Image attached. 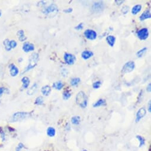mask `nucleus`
Instances as JSON below:
<instances>
[{"instance_id":"1","label":"nucleus","mask_w":151,"mask_h":151,"mask_svg":"<svg viewBox=\"0 0 151 151\" xmlns=\"http://www.w3.org/2000/svg\"><path fill=\"white\" fill-rule=\"evenodd\" d=\"M76 103L81 108L85 109L87 106V96L84 91H80L76 96Z\"/></svg>"},{"instance_id":"2","label":"nucleus","mask_w":151,"mask_h":151,"mask_svg":"<svg viewBox=\"0 0 151 151\" xmlns=\"http://www.w3.org/2000/svg\"><path fill=\"white\" fill-rule=\"evenodd\" d=\"M58 13V7L55 4H51L50 6L43 10V13L50 17H53Z\"/></svg>"},{"instance_id":"3","label":"nucleus","mask_w":151,"mask_h":151,"mask_svg":"<svg viewBox=\"0 0 151 151\" xmlns=\"http://www.w3.org/2000/svg\"><path fill=\"white\" fill-rule=\"evenodd\" d=\"M39 55L37 53H32L29 58V64H28L24 72H26L31 70L32 69L34 68L36 66V65L39 61Z\"/></svg>"},{"instance_id":"4","label":"nucleus","mask_w":151,"mask_h":151,"mask_svg":"<svg viewBox=\"0 0 151 151\" xmlns=\"http://www.w3.org/2000/svg\"><path fill=\"white\" fill-rule=\"evenodd\" d=\"M30 116V114L27 112H17L14 113L12 116L11 122H19L29 117Z\"/></svg>"},{"instance_id":"5","label":"nucleus","mask_w":151,"mask_h":151,"mask_svg":"<svg viewBox=\"0 0 151 151\" xmlns=\"http://www.w3.org/2000/svg\"><path fill=\"white\" fill-rule=\"evenodd\" d=\"M135 68V63L133 61H129L126 62L122 68V72L123 73H127L131 72L134 70Z\"/></svg>"},{"instance_id":"6","label":"nucleus","mask_w":151,"mask_h":151,"mask_svg":"<svg viewBox=\"0 0 151 151\" xmlns=\"http://www.w3.org/2000/svg\"><path fill=\"white\" fill-rule=\"evenodd\" d=\"M104 9V4L103 1H98L94 3L92 6V12L94 13H99L101 12Z\"/></svg>"},{"instance_id":"7","label":"nucleus","mask_w":151,"mask_h":151,"mask_svg":"<svg viewBox=\"0 0 151 151\" xmlns=\"http://www.w3.org/2000/svg\"><path fill=\"white\" fill-rule=\"evenodd\" d=\"M63 58L65 63L69 65H73L75 63V60H76V57H75L73 55L68 53H65Z\"/></svg>"},{"instance_id":"8","label":"nucleus","mask_w":151,"mask_h":151,"mask_svg":"<svg viewBox=\"0 0 151 151\" xmlns=\"http://www.w3.org/2000/svg\"><path fill=\"white\" fill-rule=\"evenodd\" d=\"M84 36L88 40H93L97 38V34L96 31L91 29H87L84 33Z\"/></svg>"},{"instance_id":"9","label":"nucleus","mask_w":151,"mask_h":151,"mask_svg":"<svg viewBox=\"0 0 151 151\" xmlns=\"http://www.w3.org/2000/svg\"><path fill=\"white\" fill-rule=\"evenodd\" d=\"M137 37L139 39L143 40H146L149 36V31L147 28H143L139 30L137 33Z\"/></svg>"},{"instance_id":"10","label":"nucleus","mask_w":151,"mask_h":151,"mask_svg":"<svg viewBox=\"0 0 151 151\" xmlns=\"http://www.w3.org/2000/svg\"><path fill=\"white\" fill-rule=\"evenodd\" d=\"M146 110L144 107H142L139 109L136 114V122L138 123L144 116L146 115Z\"/></svg>"},{"instance_id":"11","label":"nucleus","mask_w":151,"mask_h":151,"mask_svg":"<svg viewBox=\"0 0 151 151\" xmlns=\"http://www.w3.org/2000/svg\"><path fill=\"white\" fill-rule=\"evenodd\" d=\"M23 50L26 53L33 51L35 50V45L30 42H25L23 45Z\"/></svg>"},{"instance_id":"12","label":"nucleus","mask_w":151,"mask_h":151,"mask_svg":"<svg viewBox=\"0 0 151 151\" xmlns=\"http://www.w3.org/2000/svg\"><path fill=\"white\" fill-rule=\"evenodd\" d=\"M10 72L11 76L16 77L19 72V69L17 68V67L15 65L12 64L10 65Z\"/></svg>"},{"instance_id":"13","label":"nucleus","mask_w":151,"mask_h":151,"mask_svg":"<svg viewBox=\"0 0 151 151\" xmlns=\"http://www.w3.org/2000/svg\"><path fill=\"white\" fill-rule=\"evenodd\" d=\"M151 17V14H150V12L149 10H146L140 16L139 19L140 21H144L146 19H150Z\"/></svg>"},{"instance_id":"14","label":"nucleus","mask_w":151,"mask_h":151,"mask_svg":"<svg viewBox=\"0 0 151 151\" xmlns=\"http://www.w3.org/2000/svg\"><path fill=\"white\" fill-rule=\"evenodd\" d=\"M93 55H94L93 52L90 50H84L81 53V56L84 60H87L90 59Z\"/></svg>"},{"instance_id":"15","label":"nucleus","mask_w":151,"mask_h":151,"mask_svg":"<svg viewBox=\"0 0 151 151\" xmlns=\"http://www.w3.org/2000/svg\"><path fill=\"white\" fill-rule=\"evenodd\" d=\"M41 92L44 96H48L51 92V87L49 86H45L42 88Z\"/></svg>"},{"instance_id":"16","label":"nucleus","mask_w":151,"mask_h":151,"mask_svg":"<svg viewBox=\"0 0 151 151\" xmlns=\"http://www.w3.org/2000/svg\"><path fill=\"white\" fill-rule=\"evenodd\" d=\"M106 41L107 42V43L111 46V47H113V46L115 44V42H116V37L112 35H110L106 37Z\"/></svg>"},{"instance_id":"17","label":"nucleus","mask_w":151,"mask_h":151,"mask_svg":"<svg viewBox=\"0 0 151 151\" xmlns=\"http://www.w3.org/2000/svg\"><path fill=\"white\" fill-rule=\"evenodd\" d=\"M22 82L23 83V88L24 89H26L29 86V84L30 83V80L28 77H24L22 80Z\"/></svg>"},{"instance_id":"18","label":"nucleus","mask_w":151,"mask_h":151,"mask_svg":"<svg viewBox=\"0 0 151 151\" xmlns=\"http://www.w3.org/2000/svg\"><path fill=\"white\" fill-rule=\"evenodd\" d=\"M37 84L36 83H35L27 91V94L28 95H33V94H35L36 93V91H37Z\"/></svg>"},{"instance_id":"19","label":"nucleus","mask_w":151,"mask_h":151,"mask_svg":"<svg viewBox=\"0 0 151 151\" xmlns=\"http://www.w3.org/2000/svg\"><path fill=\"white\" fill-rule=\"evenodd\" d=\"M64 84L61 81H56L53 84V88L56 90H60L63 88Z\"/></svg>"},{"instance_id":"20","label":"nucleus","mask_w":151,"mask_h":151,"mask_svg":"<svg viewBox=\"0 0 151 151\" xmlns=\"http://www.w3.org/2000/svg\"><path fill=\"white\" fill-rule=\"evenodd\" d=\"M142 10V6L140 4H137L134 6L132 9V14L133 15H136L138 13H139Z\"/></svg>"},{"instance_id":"21","label":"nucleus","mask_w":151,"mask_h":151,"mask_svg":"<svg viewBox=\"0 0 151 151\" xmlns=\"http://www.w3.org/2000/svg\"><path fill=\"white\" fill-rule=\"evenodd\" d=\"M17 36L19 37V39L21 41V42H24L26 40L27 37L25 36L24 35V32L23 30H20L19 31H18L17 32Z\"/></svg>"},{"instance_id":"22","label":"nucleus","mask_w":151,"mask_h":151,"mask_svg":"<svg viewBox=\"0 0 151 151\" xmlns=\"http://www.w3.org/2000/svg\"><path fill=\"white\" fill-rule=\"evenodd\" d=\"M106 101L104 99H100L97 102H96L94 104H93V107H100V106H103L106 105Z\"/></svg>"},{"instance_id":"23","label":"nucleus","mask_w":151,"mask_h":151,"mask_svg":"<svg viewBox=\"0 0 151 151\" xmlns=\"http://www.w3.org/2000/svg\"><path fill=\"white\" fill-rule=\"evenodd\" d=\"M56 134V130L53 127H49L47 129V134L49 137H53Z\"/></svg>"},{"instance_id":"24","label":"nucleus","mask_w":151,"mask_h":151,"mask_svg":"<svg viewBox=\"0 0 151 151\" xmlns=\"http://www.w3.org/2000/svg\"><path fill=\"white\" fill-rule=\"evenodd\" d=\"M81 118L80 116H73L71 119V122L73 124L78 125L80 123Z\"/></svg>"},{"instance_id":"25","label":"nucleus","mask_w":151,"mask_h":151,"mask_svg":"<svg viewBox=\"0 0 151 151\" xmlns=\"http://www.w3.org/2000/svg\"><path fill=\"white\" fill-rule=\"evenodd\" d=\"M81 82V79L80 78H72L70 81V85L72 86H77Z\"/></svg>"},{"instance_id":"26","label":"nucleus","mask_w":151,"mask_h":151,"mask_svg":"<svg viewBox=\"0 0 151 151\" xmlns=\"http://www.w3.org/2000/svg\"><path fill=\"white\" fill-rule=\"evenodd\" d=\"M147 49V47H143V48H142V49H140V50H139V51L136 53L137 56L138 58H141V57H142V56L145 55V53L146 52Z\"/></svg>"},{"instance_id":"27","label":"nucleus","mask_w":151,"mask_h":151,"mask_svg":"<svg viewBox=\"0 0 151 151\" xmlns=\"http://www.w3.org/2000/svg\"><path fill=\"white\" fill-rule=\"evenodd\" d=\"M43 103H44V99L41 96H39V97H37L35 101V104L36 105H38V106H41V105H43Z\"/></svg>"},{"instance_id":"28","label":"nucleus","mask_w":151,"mask_h":151,"mask_svg":"<svg viewBox=\"0 0 151 151\" xmlns=\"http://www.w3.org/2000/svg\"><path fill=\"white\" fill-rule=\"evenodd\" d=\"M71 93L68 90H65L63 93V99L64 100H68L71 97Z\"/></svg>"},{"instance_id":"29","label":"nucleus","mask_w":151,"mask_h":151,"mask_svg":"<svg viewBox=\"0 0 151 151\" xmlns=\"http://www.w3.org/2000/svg\"><path fill=\"white\" fill-rule=\"evenodd\" d=\"M136 138L138 139V140H139V147H142L145 145V140L144 137H143L142 136H140V135H137L136 136Z\"/></svg>"},{"instance_id":"30","label":"nucleus","mask_w":151,"mask_h":151,"mask_svg":"<svg viewBox=\"0 0 151 151\" xmlns=\"http://www.w3.org/2000/svg\"><path fill=\"white\" fill-rule=\"evenodd\" d=\"M4 45L5 46V49L7 51H10L12 50V48L10 46V40L9 39H6L4 42Z\"/></svg>"},{"instance_id":"31","label":"nucleus","mask_w":151,"mask_h":151,"mask_svg":"<svg viewBox=\"0 0 151 151\" xmlns=\"http://www.w3.org/2000/svg\"><path fill=\"white\" fill-rule=\"evenodd\" d=\"M101 83L100 81H97L93 83V87L94 89H99L101 87Z\"/></svg>"},{"instance_id":"32","label":"nucleus","mask_w":151,"mask_h":151,"mask_svg":"<svg viewBox=\"0 0 151 151\" xmlns=\"http://www.w3.org/2000/svg\"><path fill=\"white\" fill-rule=\"evenodd\" d=\"M129 7L127 6H124L122 9V12L124 14H126L129 12Z\"/></svg>"},{"instance_id":"33","label":"nucleus","mask_w":151,"mask_h":151,"mask_svg":"<svg viewBox=\"0 0 151 151\" xmlns=\"http://www.w3.org/2000/svg\"><path fill=\"white\" fill-rule=\"evenodd\" d=\"M17 45V43L15 40H10V47L12 49L16 47Z\"/></svg>"},{"instance_id":"34","label":"nucleus","mask_w":151,"mask_h":151,"mask_svg":"<svg viewBox=\"0 0 151 151\" xmlns=\"http://www.w3.org/2000/svg\"><path fill=\"white\" fill-rule=\"evenodd\" d=\"M83 27H84V24H83V23H81L78 26H77L76 27H75V29H76V30H82L83 29Z\"/></svg>"},{"instance_id":"35","label":"nucleus","mask_w":151,"mask_h":151,"mask_svg":"<svg viewBox=\"0 0 151 151\" xmlns=\"http://www.w3.org/2000/svg\"><path fill=\"white\" fill-rule=\"evenodd\" d=\"M24 147V145H23L22 143H20L18 145L17 147H16V151H21V150H22Z\"/></svg>"},{"instance_id":"36","label":"nucleus","mask_w":151,"mask_h":151,"mask_svg":"<svg viewBox=\"0 0 151 151\" xmlns=\"http://www.w3.org/2000/svg\"><path fill=\"white\" fill-rule=\"evenodd\" d=\"M73 11V9L72 8H69V9H65L63 10V12L65 13H67V14H69V13H70L71 12H72Z\"/></svg>"},{"instance_id":"37","label":"nucleus","mask_w":151,"mask_h":151,"mask_svg":"<svg viewBox=\"0 0 151 151\" xmlns=\"http://www.w3.org/2000/svg\"><path fill=\"white\" fill-rule=\"evenodd\" d=\"M124 2V1H123V0H116V1H115V3H116V4L117 6H120V5L122 4Z\"/></svg>"},{"instance_id":"38","label":"nucleus","mask_w":151,"mask_h":151,"mask_svg":"<svg viewBox=\"0 0 151 151\" xmlns=\"http://www.w3.org/2000/svg\"><path fill=\"white\" fill-rule=\"evenodd\" d=\"M6 89L3 87H0V96H2L3 94L4 93Z\"/></svg>"},{"instance_id":"39","label":"nucleus","mask_w":151,"mask_h":151,"mask_svg":"<svg viewBox=\"0 0 151 151\" xmlns=\"http://www.w3.org/2000/svg\"><path fill=\"white\" fill-rule=\"evenodd\" d=\"M146 91L147 92H150V91H151V84L150 83H149L147 85V86L146 87Z\"/></svg>"},{"instance_id":"40","label":"nucleus","mask_w":151,"mask_h":151,"mask_svg":"<svg viewBox=\"0 0 151 151\" xmlns=\"http://www.w3.org/2000/svg\"><path fill=\"white\" fill-rule=\"evenodd\" d=\"M148 111L149 113L151 112V101L149 100L148 103Z\"/></svg>"},{"instance_id":"41","label":"nucleus","mask_w":151,"mask_h":151,"mask_svg":"<svg viewBox=\"0 0 151 151\" xmlns=\"http://www.w3.org/2000/svg\"><path fill=\"white\" fill-rule=\"evenodd\" d=\"M1 14H2V13H1V10H0V17H1Z\"/></svg>"},{"instance_id":"42","label":"nucleus","mask_w":151,"mask_h":151,"mask_svg":"<svg viewBox=\"0 0 151 151\" xmlns=\"http://www.w3.org/2000/svg\"><path fill=\"white\" fill-rule=\"evenodd\" d=\"M83 151H87V150H83Z\"/></svg>"}]
</instances>
